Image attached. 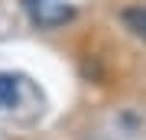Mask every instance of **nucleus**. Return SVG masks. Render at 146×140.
Wrapping results in <instances>:
<instances>
[{"label":"nucleus","instance_id":"obj_2","mask_svg":"<svg viewBox=\"0 0 146 140\" xmlns=\"http://www.w3.org/2000/svg\"><path fill=\"white\" fill-rule=\"evenodd\" d=\"M0 104L3 108L16 104V78L13 75H0Z\"/></svg>","mask_w":146,"mask_h":140},{"label":"nucleus","instance_id":"obj_1","mask_svg":"<svg viewBox=\"0 0 146 140\" xmlns=\"http://www.w3.org/2000/svg\"><path fill=\"white\" fill-rule=\"evenodd\" d=\"M29 16L36 20L39 26H62L75 16V10L65 3V0H36V3H29Z\"/></svg>","mask_w":146,"mask_h":140},{"label":"nucleus","instance_id":"obj_4","mask_svg":"<svg viewBox=\"0 0 146 140\" xmlns=\"http://www.w3.org/2000/svg\"><path fill=\"white\" fill-rule=\"evenodd\" d=\"M23 3H26V7H29V3H36V0H23Z\"/></svg>","mask_w":146,"mask_h":140},{"label":"nucleus","instance_id":"obj_3","mask_svg":"<svg viewBox=\"0 0 146 140\" xmlns=\"http://www.w3.org/2000/svg\"><path fill=\"white\" fill-rule=\"evenodd\" d=\"M127 20L136 26V33H146V10H130V13H127Z\"/></svg>","mask_w":146,"mask_h":140}]
</instances>
